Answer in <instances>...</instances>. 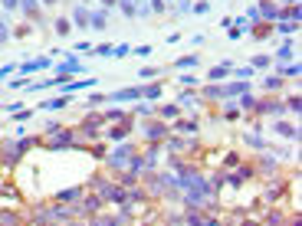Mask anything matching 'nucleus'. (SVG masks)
Segmentation results:
<instances>
[{
    "label": "nucleus",
    "instance_id": "f257e3e1",
    "mask_svg": "<svg viewBox=\"0 0 302 226\" xmlns=\"http://www.w3.org/2000/svg\"><path fill=\"white\" fill-rule=\"evenodd\" d=\"M125 99H142V89H122V92H112V102H125Z\"/></svg>",
    "mask_w": 302,
    "mask_h": 226
},
{
    "label": "nucleus",
    "instance_id": "f03ea898",
    "mask_svg": "<svg viewBox=\"0 0 302 226\" xmlns=\"http://www.w3.org/2000/svg\"><path fill=\"white\" fill-rule=\"evenodd\" d=\"M49 66H53V63H49L46 56H40V59H33V63H26V66H23V72H40V69H49Z\"/></svg>",
    "mask_w": 302,
    "mask_h": 226
},
{
    "label": "nucleus",
    "instance_id": "7ed1b4c3",
    "mask_svg": "<svg viewBox=\"0 0 302 226\" xmlns=\"http://www.w3.org/2000/svg\"><path fill=\"white\" fill-rule=\"evenodd\" d=\"M20 7H23V13H26V16H33V20L40 16V7H36V0H20Z\"/></svg>",
    "mask_w": 302,
    "mask_h": 226
},
{
    "label": "nucleus",
    "instance_id": "20e7f679",
    "mask_svg": "<svg viewBox=\"0 0 302 226\" xmlns=\"http://www.w3.org/2000/svg\"><path fill=\"white\" fill-rule=\"evenodd\" d=\"M72 23H76V26H86V23H89V10H82V7H79L76 13H72Z\"/></svg>",
    "mask_w": 302,
    "mask_h": 226
},
{
    "label": "nucleus",
    "instance_id": "39448f33",
    "mask_svg": "<svg viewBox=\"0 0 302 226\" xmlns=\"http://www.w3.org/2000/svg\"><path fill=\"white\" fill-rule=\"evenodd\" d=\"M194 63H197V56H181V59H177V69H194Z\"/></svg>",
    "mask_w": 302,
    "mask_h": 226
},
{
    "label": "nucleus",
    "instance_id": "423d86ee",
    "mask_svg": "<svg viewBox=\"0 0 302 226\" xmlns=\"http://www.w3.org/2000/svg\"><path fill=\"white\" fill-rule=\"evenodd\" d=\"M89 23L92 26H105V13H89Z\"/></svg>",
    "mask_w": 302,
    "mask_h": 226
},
{
    "label": "nucleus",
    "instance_id": "0eeeda50",
    "mask_svg": "<svg viewBox=\"0 0 302 226\" xmlns=\"http://www.w3.org/2000/svg\"><path fill=\"white\" fill-rule=\"evenodd\" d=\"M142 95H148V99H158V95H161V86H148V89H142Z\"/></svg>",
    "mask_w": 302,
    "mask_h": 226
},
{
    "label": "nucleus",
    "instance_id": "6e6552de",
    "mask_svg": "<svg viewBox=\"0 0 302 226\" xmlns=\"http://www.w3.org/2000/svg\"><path fill=\"white\" fill-rule=\"evenodd\" d=\"M270 63H273L270 56H256V59H253V66H256V69H266V66H270Z\"/></svg>",
    "mask_w": 302,
    "mask_h": 226
},
{
    "label": "nucleus",
    "instance_id": "1a4fd4ad",
    "mask_svg": "<svg viewBox=\"0 0 302 226\" xmlns=\"http://www.w3.org/2000/svg\"><path fill=\"white\" fill-rule=\"evenodd\" d=\"M263 16H266V20H273V16H276V7H273V3H263Z\"/></svg>",
    "mask_w": 302,
    "mask_h": 226
},
{
    "label": "nucleus",
    "instance_id": "9d476101",
    "mask_svg": "<svg viewBox=\"0 0 302 226\" xmlns=\"http://www.w3.org/2000/svg\"><path fill=\"white\" fill-rule=\"evenodd\" d=\"M227 72H230V69H227V66H220V69H210V79H214V82H217V79H223V76H227Z\"/></svg>",
    "mask_w": 302,
    "mask_h": 226
},
{
    "label": "nucleus",
    "instance_id": "9b49d317",
    "mask_svg": "<svg viewBox=\"0 0 302 226\" xmlns=\"http://www.w3.org/2000/svg\"><path fill=\"white\" fill-rule=\"evenodd\" d=\"M122 10H125V16H135V3L132 0H122Z\"/></svg>",
    "mask_w": 302,
    "mask_h": 226
},
{
    "label": "nucleus",
    "instance_id": "f8f14e48",
    "mask_svg": "<svg viewBox=\"0 0 302 226\" xmlns=\"http://www.w3.org/2000/svg\"><path fill=\"white\" fill-rule=\"evenodd\" d=\"M177 115V105H167V109H161V118H174Z\"/></svg>",
    "mask_w": 302,
    "mask_h": 226
},
{
    "label": "nucleus",
    "instance_id": "ddd939ff",
    "mask_svg": "<svg viewBox=\"0 0 302 226\" xmlns=\"http://www.w3.org/2000/svg\"><path fill=\"white\" fill-rule=\"evenodd\" d=\"M56 33H69V20H56Z\"/></svg>",
    "mask_w": 302,
    "mask_h": 226
},
{
    "label": "nucleus",
    "instance_id": "4468645a",
    "mask_svg": "<svg viewBox=\"0 0 302 226\" xmlns=\"http://www.w3.org/2000/svg\"><path fill=\"white\" fill-rule=\"evenodd\" d=\"M7 39H10V36H7V23H3V20H0V46H3V43H7Z\"/></svg>",
    "mask_w": 302,
    "mask_h": 226
},
{
    "label": "nucleus",
    "instance_id": "2eb2a0df",
    "mask_svg": "<svg viewBox=\"0 0 302 226\" xmlns=\"http://www.w3.org/2000/svg\"><path fill=\"white\" fill-rule=\"evenodd\" d=\"M3 7H7V10H16V7H20V0H3Z\"/></svg>",
    "mask_w": 302,
    "mask_h": 226
},
{
    "label": "nucleus",
    "instance_id": "dca6fc26",
    "mask_svg": "<svg viewBox=\"0 0 302 226\" xmlns=\"http://www.w3.org/2000/svg\"><path fill=\"white\" fill-rule=\"evenodd\" d=\"M102 3H115V0H102Z\"/></svg>",
    "mask_w": 302,
    "mask_h": 226
}]
</instances>
